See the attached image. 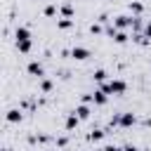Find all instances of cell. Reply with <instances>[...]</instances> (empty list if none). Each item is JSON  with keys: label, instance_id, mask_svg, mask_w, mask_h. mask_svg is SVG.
<instances>
[{"label": "cell", "instance_id": "1", "mask_svg": "<svg viewBox=\"0 0 151 151\" xmlns=\"http://www.w3.org/2000/svg\"><path fill=\"white\" fill-rule=\"evenodd\" d=\"M101 90H104L106 94H125L127 83H125V80H120V78H111V80L101 83Z\"/></svg>", "mask_w": 151, "mask_h": 151}, {"label": "cell", "instance_id": "2", "mask_svg": "<svg viewBox=\"0 0 151 151\" xmlns=\"http://www.w3.org/2000/svg\"><path fill=\"white\" fill-rule=\"evenodd\" d=\"M132 21H134V17L120 14V17H116V19H113V26H116L118 31H125V28H130V26H132Z\"/></svg>", "mask_w": 151, "mask_h": 151}, {"label": "cell", "instance_id": "3", "mask_svg": "<svg viewBox=\"0 0 151 151\" xmlns=\"http://www.w3.org/2000/svg\"><path fill=\"white\" fill-rule=\"evenodd\" d=\"M26 71H28V76H35V78H42L45 76V68H42V64L40 61H28V66H26Z\"/></svg>", "mask_w": 151, "mask_h": 151}, {"label": "cell", "instance_id": "4", "mask_svg": "<svg viewBox=\"0 0 151 151\" xmlns=\"http://www.w3.org/2000/svg\"><path fill=\"white\" fill-rule=\"evenodd\" d=\"M137 123L134 113H118V127H132Z\"/></svg>", "mask_w": 151, "mask_h": 151}, {"label": "cell", "instance_id": "5", "mask_svg": "<svg viewBox=\"0 0 151 151\" xmlns=\"http://www.w3.org/2000/svg\"><path fill=\"white\" fill-rule=\"evenodd\" d=\"M71 57H73L76 61H85V59L90 57V50H87V47H80V45H76V47L71 50Z\"/></svg>", "mask_w": 151, "mask_h": 151}, {"label": "cell", "instance_id": "6", "mask_svg": "<svg viewBox=\"0 0 151 151\" xmlns=\"http://www.w3.org/2000/svg\"><path fill=\"white\" fill-rule=\"evenodd\" d=\"M92 99H94V104H97V106H104V104L109 101V94L99 87V90H94V92H92Z\"/></svg>", "mask_w": 151, "mask_h": 151}, {"label": "cell", "instance_id": "7", "mask_svg": "<svg viewBox=\"0 0 151 151\" xmlns=\"http://www.w3.org/2000/svg\"><path fill=\"white\" fill-rule=\"evenodd\" d=\"M73 113H76V116H78L80 120H87L92 111H90V106H87V104H78V106L73 109Z\"/></svg>", "mask_w": 151, "mask_h": 151}, {"label": "cell", "instance_id": "8", "mask_svg": "<svg viewBox=\"0 0 151 151\" xmlns=\"http://www.w3.org/2000/svg\"><path fill=\"white\" fill-rule=\"evenodd\" d=\"M5 118H7V123H21L24 120V113H21V109H9Z\"/></svg>", "mask_w": 151, "mask_h": 151}, {"label": "cell", "instance_id": "9", "mask_svg": "<svg viewBox=\"0 0 151 151\" xmlns=\"http://www.w3.org/2000/svg\"><path fill=\"white\" fill-rule=\"evenodd\" d=\"M14 40L19 42V40H31V31L26 28V26H17V31H14Z\"/></svg>", "mask_w": 151, "mask_h": 151}, {"label": "cell", "instance_id": "10", "mask_svg": "<svg viewBox=\"0 0 151 151\" xmlns=\"http://www.w3.org/2000/svg\"><path fill=\"white\" fill-rule=\"evenodd\" d=\"M78 123H80V118H78L76 113H68V116H66V123H64V127L71 132V130H76V127H78Z\"/></svg>", "mask_w": 151, "mask_h": 151}, {"label": "cell", "instance_id": "11", "mask_svg": "<svg viewBox=\"0 0 151 151\" xmlns=\"http://www.w3.org/2000/svg\"><path fill=\"white\" fill-rule=\"evenodd\" d=\"M31 47H33V42H31V40H19V42H17V50H19L21 54H28V52H31Z\"/></svg>", "mask_w": 151, "mask_h": 151}, {"label": "cell", "instance_id": "12", "mask_svg": "<svg viewBox=\"0 0 151 151\" xmlns=\"http://www.w3.org/2000/svg\"><path fill=\"white\" fill-rule=\"evenodd\" d=\"M92 78H94V83H106L109 73H106L104 68H97V71H92Z\"/></svg>", "mask_w": 151, "mask_h": 151}, {"label": "cell", "instance_id": "13", "mask_svg": "<svg viewBox=\"0 0 151 151\" xmlns=\"http://www.w3.org/2000/svg\"><path fill=\"white\" fill-rule=\"evenodd\" d=\"M71 26H73V19H68V17H61L57 21V28H61V31H68Z\"/></svg>", "mask_w": 151, "mask_h": 151}, {"label": "cell", "instance_id": "14", "mask_svg": "<svg viewBox=\"0 0 151 151\" xmlns=\"http://www.w3.org/2000/svg\"><path fill=\"white\" fill-rule=\"evenodd\" d=\"M59 12H61V17H68V19H71V17H73V5H71V2H64V5L59 7Z\"/></svg>", "mask_w": 151, "mask_h": 151}, {"label": "cell", "instance_id": "15", "mask_svg": "<svg viewBox=\"0 0 151 151\" xmlns=\"http://www.w3.org/2000/svg\"><path fill=\"white\" fill-rule=\"evenodd\" d=\"M104 134H106L104 130H92V132L87 134V139H90V142H101V139H104Z\"/></svg>", "mask_w": 151, "mask_h": 151}, {"label": "cell", "instance_id": "16", "mask_svg": "<svg viewBox=\"0 0 151 151\" xmlns=\"http://www.w3.org/2000/svg\"><path fill=\"white\" fill-rule=\"evenodd\" d=\"M113 40H116V42H118V45H125V42H127V40H130V35H127V33H125V31H118V33H116V35H113Z\"/></svg>", "mask_w": 151, "mask_h": 151}, {"label": "cell", "instance_id": "17", "mask_svg": "<svg viewBox=\"0 0 151 151\" xmlns=\"http://www.w3.org/2000/svg\"><path fill=\"white\" fill-rule=\"evenodd\" d=\"M130 9H132V12H134V14H137V17H139V14H142V12H144V5H142V2H139V0H132V2H130Z\"/></svg>", "mask_w": 151, "mask_h": 151}, {"label": "cell", "instance_id": "18", "mask_svg": "<svg viewBox=\"0 0 151 151\" xmlns=\"http://www.w3.org/2000/svg\"><path fill=\"white\" fill-rule=\"evenodd\" d=\"M52 87H54V83H52L50 78H42V80H40V90H42V92H52Z\"/></svg>", "mask_w": 151, "mask_h": 151}, {"label": "cell", "instance_id": "19", "mask_svg": "<svg viewBox=\"0 0 151 151\" xmlns=\"http://www.w3.org/2000/svg\"><path fill=\"white\" fill-rule=\"evenodd\" d=\"M134 42H137V45H146V42H149V38L144 35V31H142V33H134Z\"/></svg>", "mask_w": 151, "mask_h": 151}, {"label": "cell", "instance_id": "20", "mask_svg": "<svg viewBox=\"0 0 151 151\" xmlns=\"http://www.w3.org/2000/svg\"><path fill=\"white\" fill-rule=\"evenodd\" d=\"M57 14V5H47L45 7V17H54Z\"/></svg>", "mask_w": 151, "mask_h": 151}, {"label": "cell", "instance_id": "21", "mask_svg": "<svg viewBox=\"0 0 151 151\" xmlns=\"http://www.w3.org/2000/svg\"><path fill=\"white\" fill-rule=\"evenodd\" d=\"M144 35L151 40V21H146V24H144Z\"/></svg>", "mask_w": 151, "mask_h": 151}, {"label": "cell", "instance_id": "22", "mask_svg": "<svg viewBox=\"0 0 151 151\" xmlns=\"http://www.w3.org/2000/svg\"><path fill=\"white\" fill-rule=\"evenodd\" d=\"M90 31H92L94 35H99V33H101V26H99V24H92V26H90Z\"/></svg>", "mask_w": 151, "mask_h": 151}, {"label": "cell", "instance_id": "23", "mask_svg": "<svg viewBox=\"0 0 151 151\" xmlns=\"http://www.w3.org/2000/svg\"><path fill=\"white\" fill-rule=\"evenodd\" d=\"M66 144H68V137H59L57 139V146H66Z\"/></svg>", "mask_w": 151, "mask_h": 151}, {"label": "cell", "instance_id": "24", "mask_svg": "<svg viewBox=\"0 0 151 151\" xmlns=\"http://www.w3.org/2000/svg\"><path fill=\"white\" fill-rule=\"evenodd\" d=\"M125 151H139V149H137V146H132V144H127V146H125Z\"/></svg>", "mask_w": 151, "mask_h": 151}, {"label": "cell", "instance_id": "25", "mask_svg": "<svg viewBox=\"0 0 151 151\" xmlns=\"http://www.w3.org/2000/svg\"><path fill=\"white\" fill-rule=\"evenodd\" d=\"M116 151H125V146H123V149H116Z\"/></svg>", "mask_w": 151, "mask_h": 151}]
</instances>
